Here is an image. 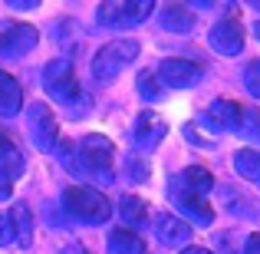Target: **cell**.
<instances>
[{
	"instance_id": "1",
	"label": "cell",
	"mask_w": 260,
	"mask_h": 254,
	"mask_svg": "<svg viewBox=\"0 0 260 254\" xmlns=\"http://www.w3.org/2000/svg\"><path fill=\"white\" fill-rule=\"evenodd\" d=\"M63 205L73 218H79L86 224H102L112 215V202L99 188H89V185H70L63 191Z\"/></svg>"
},
{
	"instance_id": "2",
	"label": "cell",
	"mask_w": 260,
	"mask_h": 254,
	"mask_svg": "<svg viewBox=\"0 0 260 254\" xmlns=\"http://www.w3.org/2000/svg\"><path fill=\"white\" fill-rule=\"evenodd\" d=\"M112 155H115V149L106 135H86L76 149L73 168L86 172V175L99 178V182H112Z\"/></svg>"
},
{
	"instance_id": "3",
	"label": "cell",
	"mask_w": 260,
	"mask_h": 254,
	"mask_svg": "<svg viewBox=\"0 0 260 254\" xmlns=\"http://www.w3.org/2000/svg\"><path fill=\"white\" fill-rule=\"evenodd\" d=\"M135 57H139V40H132V37L109 40L92 60V76L99 79V83H112Z\"/></svg>"
},
{
	"instance_id": "4",
	"label": "cell",
	"mask_w": 260,
	"mask_h": 254,
	"mask_svg": "<svg viewBox=\"0 0 260 254\" xmlns=\"http://www.w3.org/2000/svg\"><path fill=\"white\" fill-rule=\"evenodd\" d=\"M155 4L152 0H106L95 10V20L102 26H128V23H142L145 17H152Z\"/></svg>"
},
{
	"instance_id": "5",
	"label": "cell",
	"mask_w": 260,
	"mask_h": 254,
	"mask_svg": "<svg viewBox=\"0 0 260 254\" xmlns=\"http://www.w3.org/2000/svg\"><path fill=\"white\" fill-rule=\"evenodd\" d=\"M43 86H46V93H50V96H56V99H63V102H73V96L79 93L73 60L70 57L50 60V63L43 66Z\"/></svg>"
},
{
	"instance_id": "6",
	"label": "cell",
	"mask_w": 260,
	"mask_h": 254,
	"mask_svg": "<svg viewBox=\"0 0 260 254\" xmlns=\"http://www.w3.org/2000/svg\"><path fill=\"white\" fill-rule=\"evenodd\" d=\"M26 126H30V139H33V146H37L40 152H50V149H56V142H59V126H56V116H53V109L46 106V102L30 106V112H26Z\"/></svg>"
},
{
	"instance_id": "7",
	"label": "cell",
	"mask_w": 260,
	"mask_h": 254,
	"mask_svg": "<svg viewBox=\"0 0 260 254\" xmlns=\"http://www.w3.org/2000/svg\"><path fill=\"white\" fill-rule=\"evenodd\" d=\"M204 76V70L198 63H191V60H161L158 70H155V79H158L161 86H172V89H191L198 83V79Z\"/></svg>"
},
{
	"instance_id": "8",
	"label": "cell",
	"mask_w": 260,
	"mask_h": 254,
	"mask_svg": "<svg viewBox=\"0 0 260 254\" xmlns=\"http://www.w3.org/2000/svg\"><path fill=\"white\" fill-rule=\"evenodd\" d=\"M37 43H40V37L30 23H4L0 26V53L4 57H23Z\"/></svg>"
},
{
	"instance_id": "9",
	"label": "cell",
	"mask_w": 260,
	"mask_h": 254,
	"mask_svg": "<svg viewBox=\"0 0 260 254\" xmlns=\"http://www.w3.org/2000/svg\"><path fill=\"white\" fill-rule=\"evenodd\" d=\"M208 40H211V50L221 53V57H237V53L244 50V30H241V23L231 20V17L211 26Z\"/></svg>"
},
{
	"instance_id": "10",
	"label": "cell",
	"mask_w": 260,
	"mask_h": 254,
	"mask_svg": "<svg viewBox=\"0 0 260 254\" xmlns=\"http://www.w3.org/2000/svg\"><path fill=\"white\" fill-rule=\"evenodd\" d=\"M165 132H168V122L161 119L158 112L145 109V112L139 116V122H135V146H139L142 152H152V149L161 146Z\"/></svg>"
},
{
	"instance_id": "11",
	"label": "cell",
	"mask_w": 260,
	"mask_h": 254,
	"mask_svg": "<svg viewBox=\"0 0 260 254\" xmlns=\"http://www.w3.org/2000/svg\"><path fill=\"white\" fill-rule=\"evenodd\" d=\"M168 195H172V202L178 205V211H184L191 221H198V224H211L214 221V208H211L201 195H191V191L178 188L175 182H172V188H168Z\"/></svg>"
},
{
	"instance_id": "12",
	"label": "cell",
	"mask_w": 260,
	"mask_h": 254,
	"mask_svg": "<svg viewBox=\"0 0 260 254\" xmlns=\"http://www.w3.org/2000/svg\"><path fill=\"white\" fill-rule=\"evenodd\" d=\"M23 168H26V162H23V152H20V146L4 132V129H0V178L13 182V178L23 175Z\"/></svg>"
},
{
	"instance_id": "13",
	"label": "cell",
	"mask_w": 260,
	"mask_h": 254,
	"mask_svg": "<svg viewBox=\"0 0 260 254\" xmlns=\"http://www.w3.org/2000/svg\"><path fill=\"white\" fill-rule=\"evenodd\" d=\"M10 221V231H13V241H20V248H30L33 244V211L26 202L13 205V211L7 215Z\"/></svg>"
},
{
	"instance_id": "14",
	"label": "cell",
	"mask_w": 260,
	"mask_h": 254,
	"mask_svg": "<svg viewBox=\"0 0 260 254\" xmlns=\"http://www.w3.org/2000/svg\"><path fill=\"white\" fill-rule=\"evenodd\" d=\"M158 238H161V244H168V248H181V244L191 241V224L184 221V218H178V215H165L158 221Z\"/></svg>"
},
{
	"instance_id": "15",
	"label": "cell",
	"mask_w": 260,
	"mask_h": 254,
	"mask_svg": "<svg viewBox=\"0 0 260 254\" xmlns=\"http://www.w3.org/2000/svg\"><path fill=\"white\" fill-rule=\"evenodd\" d=\"M237 112H241V102L234 99H214L208 109H204V119L214 129H234L237 126Z\"/></svg>"
},
{
	"instance_id": "16",
	"label": "cell",
	"mask_w": 260,
	"mask_h": 254,
	"mask_svg": "<svg viewBox=\"0 0 260 254\" xmlns=\"http://www.w3.org/2000/svg\"><path fill=\"white\" fill-rule=\"evenodd\" d=\"M175 185H178V188H184V191H191V195H201L204 198V191L214 188V175H211L208 168H201V165H191V168H184L181 175L175 178Z\"/></svg>"
},
{
	"instance_id": "17",
	"label": "cell",
	"mask_w": 260,
	"mask_h": 254,
	"mask_svg": "<svg viewBox=\"0 0 260 254\" xmlns=\"http://www.w3.org/2000/svg\"><path fill=\"white\" fill-rule=\"evenodd\" d=\"M23 106V89L10 73L0 70V116H17Z\"/></svg>"
},
{
	"instance_id": "18",
	"label": "cell",
	"mask_w": 260,
	"mask_h": 254,
	"mask_svg": "<svg viewBox=\"0 0 260 254\" xmlns=\"http://www.w3.org/2000/svg\"><path fill=\"white\" fill-rule=\"evenodd\" d=\"M109 254H145V244L132 228H115L109 235Z\"/></svg>"
},
{
	"instance_id": "19",
	"label": "cell",
	"mask_w": 260,
	"mask_h": 254,
	"mask_svg": "<svg viewBox=\"0 0 260 254\" xmlns=\"http://www.w3.org/2000/svg\"><path fill=\"white\" fill-rule=\"evenodd\" d=\"M161 23H165V30H172V33H191L194 13H191L184 4H172V7H165V13H161Z\"/></svg>"
},
{
	"instance_id": "20",
	"label": "cell",
	"mask_w": 260,
	"mask_h": 254,
	"mask_svg": "<svg viewBox=\"0 0 260 254\" xmlns=\"http://www.w3.org/2000/svg\"><path fill=\"white\" fill-rule=\"evenodd\" d=\"M119 208H122V218H125V224L128 228H139V224H145L148 221V202L145 198H139V195H125L119 202ZM125 224H122V228H125Z\"/></svg>"
},
{
	"instance_id": "21",
	"label": "cell",
	"mask_w": 260,
	"mask_h": 254,
	"mask_svg": "<svg viewBox=\"0 0 260 254\" xmlns=\"http://www.w3.org/2000/svg\"><path fill=\"white\" fill-rule=\"evenodd\" d=\"M234 168L260 188V152L257 149H241V152L234 155Z\"/></svg>"
},
{
	"instance_id": "22",
	"label": "cell",
	"mask_w": 260,
	"mask_h": 254,
	"mask_svg": "<svg viewBox=\"0 0 260 254\" xmlns=\"http://www.w3.org/2000/svg\"><path fill=\"white\" fill-rule=\"evenodd\" d=\"M234 129H237L241 135H247V139H257V142H260V109H257V106H241Z\"/></svg>"
},
{
	"instance_id": "23",
	"label": "cell",
	"mask_w": 260,
	"mask_h": 254,
	"mask_svg": "<svg viewBox=\"0 0 260 254\" xmlns=\"http://www.w3.org/2000/svg\"><path fill=\"white\" fill-rule=\"evenodd\" d=\"M139 93H142V99H158V96H161V83L155 79L152 70L139 73Z\"/></svg>"
},
{
	"instance_id": "24",
	"label": "cell",
	"mask_w": 260,
	"mask_h": 254,
	"mask_svg": "<svg viewBox=\"0 0 260 254\" xmlns=\"http://www.w3.org/2000/svg\"><path fill=\"white\" fill-rule=\"evenodd\" d=\"M244 86H247V93L260 99V60L254 63H247V70H244Z\"/></svg>"
},
{
	"instance_id": "25",
	"label": "cell",
	"mask_w": 260,
	"mask_h": 254,
	"mask_svg": "<svg viewBox=\"0 0 260 254\" xmlns=\"http://www.w3.org/2000/svg\"><path fill=\"white\" fill-rule=\"evenodd\" d=\"M7 244H13V231H10V221H7V215L0 211V248H7Z\"/></svg>"
},
{
	"instance_id": "26",
	"label": "cell",
	"mask_w": 260,
	"mask_h": 254,
	"mask_svg": "<svg viewBox=\"0 0 260 254\" xmlns=\"http://www.w3.org/2000/svg\"><path fill=\"white\" fill-rule=\"evenodd\" d=\"M244 254H260V235H250L244 244Z\"/></svg>"
},
{
	"instance_id": "27",
	"label": "cell",
	"mask_w": 260,
	"mask_h": 254,
	"mask_svg": "<svg viewBox=\"0 0 260 254\" xmlns=\"http://www.w3.org/2000/svg\"><path fill=\"white\" fill-rule=\"evenodd\" d=\"M181 254H211V251H204V248H184Z\"/></svg>"
},
{
	"instance_id": "28",
	"label": "cell",
	"mask_w": 260,
	"mask_h": 254,
	"mask_svg": "<svg viewBox=\"0 0 260 254\" xmlns=\"http://www.w3.org/2000/svg\"><path fill=\"white\" fill-rule=\"evenodd\" d=\"M63 254H86V251H83V248H66Z\"/></svg>"
},
{
	"instance_id": "29",
	"label": "cell",
	"mask_w": 260,
	"mask_h": 254,
	"mask_svg": "<svg viewBox=\"0 0 260 254\" xmlns=\"http://www.w3.org/2000/svg\"><path fill=\"white\" fill-rule=\"evenodd\" d=\"M257 37H260V23H257Z\"/></svg>"
}]
</instances>
